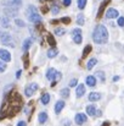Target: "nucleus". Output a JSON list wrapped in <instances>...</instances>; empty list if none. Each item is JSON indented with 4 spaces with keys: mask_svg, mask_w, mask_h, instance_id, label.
I'll return each instance as SVG.
<instances>
[{
    "mask_svg": "<svg viewBox=\"0 0 124 126\" xmlns=\"http://www.w3.org/2000/svg\"><path fill=\"white\" fill-rule=\"evenodd\" d=\"M108 125H110V124H108V121H106V123H105L102 126H108Z\"/></svg>",
    "mask_w": 124,
    "mask_h": 126,
    "instance_id": "37998d69",
    "label": "nucleus"
},
{
    "mask_svg": "<svg viewBox=\"0 0 124 126\" xmlns=\"http://www.w3.org/2000/svg\"><path fill=\"white\" fill-rule=\"evenodd\" d=\"M60 94H61L62 98H68L69 97V89L68 88H63V89H61Z\"/></svg>",
    "mask_w": 124,
    "mask_h": 126,
    "instance_id": "5701e85b",
    "label": "nucleus"
},
{
    "mask_svg": "<svg viewBox=\"0 0 124 126\" xmlns=\"http://www.w3.org/2000/svg\"><path fill=\"white\" fill-rule=\"evenodd\" d=\"M0 41L4 43L5 45H10V42L12 41V37H11L10 33H2V37H1Z\"/></svg>",
    "mask_w": 124,
    "mask_h": 126,
    "instance_id": "9b49d317",
    "label": "nucleus"
},
{
    "mask_svg": "<svg viewBox=\"0 0 124 126\" xmlns=\"http://www.w3.org/2000/svg\"><path fill=\"white\" fill-rule=\"evenodd\" d=\"M17 126H27V124H26V121H18Z\"/></svg>",
    "mask_w": 124,
    "mask_h": 126,
    "instance_id": "58836bf2",
    "label": "nucleus"
},
{
    "mask_svg": "<svg viewBox=\"0 0 124 126\" xmlns=\"http://www.w3.org/2000/svg\"><path fill=\"white\" fill-rule=\"evenodd\" d=\"M39 88V86L38 83H35V82H33V83H29L27 87H26V89H24V93H26V95L27 97H31V95H33L34 94V92L37 91Z\"/></svg>",
    "mask_w": 124,
    "mask_h": 126,
    "instance_id": "7ed1b4c3",
    "label": "nucleus"
},
{
    "mask_svg": "<svg viewBox=\"0 0 124 126\" xmlns=\"http://www.w3.org/2000/svg\"><path fill=\"white\" fill-rule=\"evenodd\" d=\"M0 22H1V26H2L4 28H7V27L10 26V21H9L7 17H2V18L0 20Z\"/></svg>",
    "mask_w": 124,
    "mask_h": 126,
    "instance_id": "4be33fe9",
    "label": "nucleus"
},
{
    "mask_svg": "<svg viewBox=\"0 0 124 126\" xmlns=\"http://www.w3.org/2000/svg\"><path fill=\"white\" fill-rule=\"evenodd\" d=\"M74 120H76V123H77L78 125H83V124L86 121V115H85V114H80V113H78V114L76 115Z\"/></svg>",
    "mask_w": 124,
    "mask_h": 126,
    "instance_id": "0eeeda50",
    "label": "nucleus"
},
{
    "mask_svg": "<svg viewBox=\"0 0 124 126\" xmlns=\"http://www.w3.org/2000/svg\"><path fill=\"white\" fill-rule=\"evenodd\" d=\"M57 74H58V72H57L55 69H49V70L46 71V79L50 80V81H52L54 79H56Z\"/></svg>",
    "mask_w": 124,
    "mask_h": 126,
    "instance_id": "6e6552de",
    "label": "nucleus"
},
{
    "mask_svg": "<svg viewBox=\"0 0 124 126\" xmlns=\"http://www.w3.org/2000/svg\"><path fill=\"white\" fill-rule=\"evenodd\" d=\"M5 70H6V64H5V61H0V74H2V72H5Z\"/></svg>",
    "mask_w": 124,
    "mask_h": 126,
    "instance_id": "c756f323",
    "label": "nucleus"
},
{
    "mask_svg": "<svg viewBox=\"0 0 124 126\" xmlns=\"http://www.w3.org/2000/svg\"><path fill=\"white\" fill-rule=\"evenodd\" d=\"M57 54H58V50H57L55 47H52L51 49H49V50H47V58H50V59L55 58Z\"/></svg>",
    "mask_w": 124,
    "mask_h": 126,
    "instance_id": "f3484780",
    "label": "nucleus"
},
{
    "mask_svg": "<svg viewBox=\"0 0 124 126\" xmlns=\"http://www.w3.org/2000/svg\"><path fill=\"white\" fill-rule=\"evenodd\" d=\"M1 37H2V33H1V32H0V39H1Z\"/></svg>",
    "mask_w": 124,
    "mask_h": 126,
    "instance_id": "c03bdc74",
    "label": "nucleus"
},
{
    "mask_svg": "<svg viewBox=\"0 0 124 126\" xmlns=\"http://www.w3.org/2000/svg\"><path fill=\"white\" fill-rule=\"evenodd\" d=\"M85 93V86L84 84H78L77 86V89H76V95L77 98H82Z\"/></svg>",
    "mask_w": 124,
    "mask_h": 126,
    "instance_id": "9d476101",
    "label": "nucleus"
},
{
    "mask_svg": "<svg viewBox=\"0 0 124 126\" xmlns=\"http://www.w3.org/2000/svg\"><path fill=\"white\" fill-rule=\"evenodd\" d=\"M77 84H78V80H77V79L71 80V82H69V86H71V87H76Z\"/></svg>",
    "mask_w": 124,
    "mask_h": 126,
    "instance_id": "f704fd0d",
    "label": "nucleus"
},
{
    "mask_svg": "<svg viewBox=\"0 0 124 126\" xmlns=\"http://www.w3.org/2000/svg\"><path fill=\"white\" fill-rule=\"evenodd\" d=\"M32 43H33V39L32 38H27L24 43H23V45H22V48H23V50L24 51H27L29 48H31V45H32Z\"/></svg>",
    "mask_w": 124,
    "mask_h": 126,
    "instance_id": "6ab92c4d",
    "label": "nucleus"
},
{
    "mask_svg": "<svg viewBox=\"0 0 124 126\" xmlns=\"http://www.w3.org/2000/svg\"><path fill=\"white\" fill-rule=\"evenodd\" d=\"M77 23L80 25V26L84 25V15H83V14H79V15L77 16Z\"/></svg>",
    "mask_w": 124,
    "mask_h": 126,
    "instance_id": "a878e982",
    "label": "nucleus"
},
{
    "mask_svg": "<svg viewBox=\"0 0 124 126\" xmlns=\"http://www.w3.org/2000/svg\"><path fill=\"white\" fill-rule=\"evenodd\" d=\"M106 5H107V0H105V1L101 4V6H100V9H99V11H97V17H100V16L102 15V11H103V9H105Z\"/></svg>",
    "mask_w": 124,
    "mask_h": 126,
    "instance_id": "b1692460",
    "label": "nucleus"
},
{
    "mask_svg": "<svg viewBox=\"0 0 124 126\" xmlns=\"http://www.w3.org/2000/svg\"><path fill=\"white\" fill-rule=\"evenodd\" d=\"M91 50V45H88V47H85V49H84V51H83V58H85L88 54H89V51Z\"/></svg>",
    "mask_w": 124,
    "mask_h": 126,
    "instance_id": "7c9ffc66",
    "label": "nucleus"
},
{
    "mask_svg": "<svg viewBox=\"0 0 124 126\" xmlns=\"http://www.w3.org/2000/svg\"><path fill=\"white\" fill-rule=\"evenodd\" d=\"M40 100H41V103H43L44 105H46V104L50 102V94H49V93H44V94L41 95Z\"/></svg>",
    "mask_w": 124,
    "mask_h": 126,
    "instance_id": "412c9836",
    "label": "nucleus"
},
{
    "mask_svg": "<svg viewBox=\"0 0 124 126\" xmlns=\"http://www.w3.org/2000/svg\"><path fill=\"white\" fill-rule=\"evenodd\" d=\"M28 18H29V21H31V22H33V23H39V22L41 21V16L38 14V12L29 15V16H28Z\"/></svg>",
    "mask_w": 124,
    "mask_h": 126,
    "instance_id": "1a4fd4ad",
    "label": "nucleus"
},
{
    "mask_svg": "<svg viewBox=\"0 0 124 126\" xmlns=\"http://www.w3.org/2000/svg\"><path fill=\"white\" fill-rule=\"evenodd\" d=\"M96 108H95V105H88L86 107V113H88V115H90V116H94V115H96Z\"/></svg>",
    "mask_w": 124,
    "mask_h": 126,
    "instance_id": "a211bd4d",
    "label": "nucleus"
},
{
    "mask_svg": "<svg viewBox=\"0 0 124 126\" xmlns=\"http://www.w3.org/2000/svg\"><path fill=\"white\" fill-rule=\"evenodd\" d=\"M65 33H66V31H65L63 28H61V27H58V28L55 30V34H56V36H63Z\"/></svg>",
    "mask_w": 124,
    "mask_h": 126,
    "instance_id": "bb28decb",
    "label": "nucleus"
},
{
    "mask_svg": "<svg viewBox=\"0 0 124 126\" xmlns=\"http://www.w3.org/2000/svg\"><path fill=\"white\" fill-rule=\"evenodd\" d=\"M96 76H99V77L101 79V81H105V74H103L102 71H99V72H96Z\"/></svg>",
    "mask_w": 124,
    "mask_h": 126,
    "instance_id": "72a5a7b5",
    "label": "nucleus"
},
{
    "mask_svg": "<svg viewBox=\"0 0 124 126\" xmlns=\"http://www.w3.org/2000/svg\"><path fill=\"white\" fill-rule=\"evenodd\" d=\"M35 12H38V11H37V9H35L34 6H32V5L27 9V16H29V15H32V14H35Z\"/></svg>",
    "mask_w": 124,
    "mask_h": 126,
    "instance_id": "393cba45",
    "label": "nucleus"
},
{
    "mask_svg": "<svg viewBox=\"0 0 124 126\" xmlns=\"http://www.w3.org/2000/svg\"><path fill=\"white\" fill-rule=\"evenodd\" d=\"M71 2H72V0H63V5L65 6H69Z\"/></svg>",
    "mask_w": 124,
    "mask_h": 126,
    "instance_id": "4c0bfd02",
    "label": "nucleus"
},
{
    "mask_svg": "<svg viewBox=\"0 0 124 126\" xmlns=\"http://www.w3.org/2000/svg\"><path fill=\"white\" fill-rule=\"evenodd\" d=\"M117 23H118V26L123 27V26H124V17H119V18H118V22H117Z\"/></svg>",
    "mask_w": 124,
    "mask_h": 126,
    "instance_id": "c9c22d12",
    "label": "nucleus"
},
{
    "mask_svg": "<svg viewBox=\"0 0 124 126\" xmlns=\"http://www.w3.org/2000/svg\"><path fill=\"white\" fill-rule=\"evenodd\" d=\"M21 74H22V71H21V70H18V71L16 72V77H17V79H20V77H21Z\"/></svg>",
    "mask_w": 124,
    "mask_h": 126,
    "instance_id": "ea45409f",
    "label": "nucleus"
},
{
    "mask_svg": "<svg viewBox=\"0 0 124 126\" xmlns=\"http://www.w3.org/2000/svg\"><path fill=\"white\" fill-rule=\"evenodd\" d=\"M101 115H102L101 110H97V111H96V116H101Z\"/></svg>",
    "mask_w": 124,
    "mask_h": 126,
    "instance_id": "a19ab883",
    "label": "nucleus"
},
{
    "mask_svg": "<svg viewBox=\"0 0 124 126\" xmlns=\"http://www.w3.org/2000/svg\"><path fill=\"white\" fill-rule=\"evenodd\" d=\"M77 2H78V7H79L80 10H83V9L85 7V5H86V0H78Z\"/></svg>",
    "mask_w": 124,
    "mask_h": 126,
    "instance_id": "c85d7f7f",
    "label": "nucleus"
},
{
    "mask_svg": "<svg viewBox=\"0 0 124 126\" xmlns=\"http://www.w3.org/2000/svg\"><path fill=\"white\" fill-rule=\"evenodd\" d=\"M118 15H119V12L116 9H108L106 11V17L107 18H117Z\"/></svg>",
    "mask_w": 124,
    "mask_h": 126,
    "instance_id": "423d86ee",
    "label": "nucleus"
},
{
    "mask_svg": "<svg viewBox=\"0 0 124 126\" xmlns=\"http://www.w3.org/2000/svg\"><path fill=\"white\" fill-rule=\"evenodd\" d=\"M72 38H73V42L76 44H80L83 41L82 38V30L80 28H74L72 31Z\"/></svg>",
    "mask_w": 124,
    "mask_h": 126,
    "instance_id": "f03ea898",
    "label": "nucleus"
},
{
    "mask_svg": "<svg viewBox=\"0 0 124 126\" xmlns=\"http://www.w3.org/2000/svg\"><path fill=\"white\" fill-rule=\"evenodd\" d=\"M96 64H97V60H96L95 58H92V59H90V60L88 61V64H86V69H88V70H91Z\"/></svg>",
    "mask_w": 124,
    "mask_h": 126,
    "instance_id": "aec40b11",
    "label": "nucleus"
},
{
    "mask_svg": "<svg viewBox=\"0 0 124 126\" xmlns=\"http://www.w3.org/2000/svg\"><path fill=\"white\" fill-rule=\"evenodd\" d=\"M16 25L18 26V27H24L26 26V23H24V21H22V20H18V18H16Z\"/></svg>",
    "mask_w": 124,
    "mask_h": 126,
    "instance_id": "2f4dec72",
    "label": "nucleus"
},
{
    "mask_svg": "<svg viewBox=\"0 0 124 126\" xmlns=\"http://www.w3.org/2000/svg\"><path fill=\"white\" fill-rule=\"evenodd\" d=\"M4 14L6 15V17H15L17 15V9H12L11 6L10 7H6L4 10Z\"/></svg>",
    "mask_w": 124,
    "mask_h": 126,
    "instance_id": "39448f33",
    "label": "nucleus"
},
{
    "mask_svg": "<svg viewBox=\"0 0 124 126\" xmlns=\"http://www.w3.org/2000/svg\"><path fill=\"white\" fill-rule=\"evenodd\" d=\"M118 80H119V77H118V76H114V77H113V81H114V82H116V81H118Z\"/></svg>",
    "mask_w": 124,
    "mask_h": 126,
    "instance_id": "79ce46f5",
    "label": "nucleus"
},
{
    "mask_svg": "<svg viewBox=\"0 0 124 126\" xmlns=\"http://www.w3.org/2000/svg\"><path fill=\"white\" fill-rule=\"evenodd\" d=\"M46 120H47V114H46L45 111L39 113V116H38V121H39V124H45Z\"/></svg>",
    "mask_w": 124,
    "mask_h": 126,
    "instance_id": "dca6fc26",
    "label": "nucleus"
},
{
    "mask_svg": "<svg viewBox=\"0 0 124 126\" xmlns=\"http://www.w3.org/2000/svg\"><path fill=\"white\" fill-rule=\"evenodd\" d=\"M47 42L50 43L52 47H55V44H56V42H55V39H54V37H52V34H47Z\"/></svg>",
    "mask_w": 124,
    "mask_h": 126,
    "instance_id": "cd10ccee",
    "label": "nucleus"
},
{
    "mask_svg": "<svg viewBox=\"0 0 124 126\" xmlns=\"http://www.w3.org/2000/svg\"><path fill=\"white\" fill-rule=\"evenodd\" d=\"M0 60L7 63L11 60V54L6 50V49H0Z\"/></svg>",
    "mask_w": 124,
    "mask_h": 126,
    "instance_id": "20e7f679",
    "label": "nucleus"
},
{
    "mask_svg": "<svg viewBox=\"0 0 124 126\" xmlns=\"http://www.w3.org/2000/svg\"><path fill=\"white\" fill-rule=\"evenodd\" d=\"M65 108V102L63 100H58L56 104H55V113L56 114H58V113H61V110Z\"/></svg>",
    "mask_w": 124,
    "mask_h": 126,
    "instance_id": "4468645a",
    "label": "nucleus"
},
{
    "mask_svg": "<svg viewBox=\"0 0 124 126\" xmlns=\"http://www.w3.org/2000/svg\"><path fill=\"white\" fill-rule=\"evenodd\" d=\"M88 98H89L90 102H97L99 99H101V94L97 93V92H91V93L89 94Z\"/></svg>",
    "mask_w": 124,
    "mask_h": 126,
    "instance_id": "f8f14e48",
    "label": "nucleus"
},
{
    "mask_svg": "<svg viewBox=\"0 0 124 126\" xmlns=\"http://www.w3.org/2000/svg\"><path fill=\"white\" fill-rule=\"evenodd\" d=\"M51 11H52V14H54V15H56V14H58V12H60V9L57 7V5H54V6H52V9H51Z\"/></svg>",
    "mask_w": 124,
    "mask_h": 126,
    "instance_id": "473e14b6",
    "label": "nucleus"
},
{
    "mask_svg": "<svg viewBox=\"0 0 124 126\" xmlns=\"http://www.w3.org/2000/svg\"><path fill=\"white\" fill-rule=\"evenodd\" d=\"M92 39L96 44H106L108 41V31L103 25H97L92 32Z\"/></svg>",
    "mask_w": 124,
    "mask_h": 126,
    "instance_id": "f257e3e1",
    "label": "nucleus"
},
{
    "mask_svg": "<svg viewBox=\"0 0 124 126\" xmlns=\"http://www.w3.org/2000/svg\"><path fill=\"white\" fill-rule=\"evenodd\" d=\"M69 17H63V18H61V22H65V23H69Z\"/></svg>",
    "mask_w": 124,
    "mask_h": 126,
    "instance_id": "e433bc0d",
    "label": "nucleus"
},
{
    "mask_svg": "<svg viewBox=\"0 0 124 126\" xmlns=\"http://www.w3.org/2000/svg\"><path fill=\"white\" fill-rule=\"evenodd\" d=\"M85 82H86V84H88L89 87H94V86L96 84V77H95V76H88V77L85 79Z\"/></svg>",
    "mask_w": 124,
    "mask_h": 126,
    "instance_id": "2eb2a0df",
    "label": "nucleus"
},
{
    "mask_svg": "<svg viewBox=\"0 0 124 126\" xmlns=\"http://www.w3.org/2000/svg\"><path fill=\"white\" fill-rule=\"evenodd\" d=\"M7 4H9V6L17 9V7H21L22 0H7Z\"/></svg>",
    "mask_w": 124,
    "mask_h": 126,
    "instance_id": "ddd939ff",
    "label": "nucleus"
}]
</instances>
